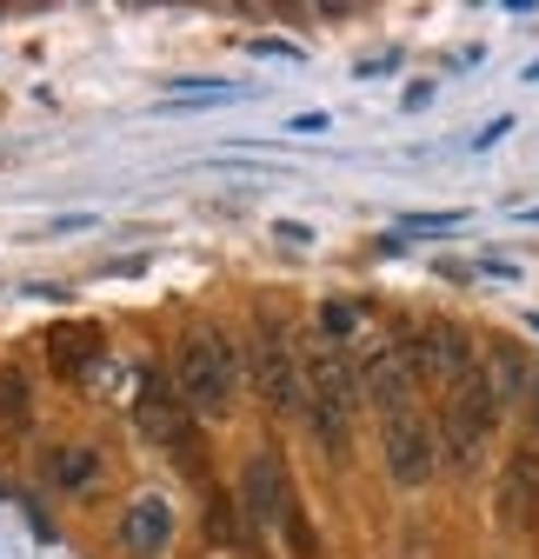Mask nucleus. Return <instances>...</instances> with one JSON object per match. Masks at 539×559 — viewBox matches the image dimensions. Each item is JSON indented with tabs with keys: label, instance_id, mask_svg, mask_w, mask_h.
Here are the masks:
<instances>
[{
	"label": "nucleus",
	"instance_id": "7ed1b4c3",
	"mask_svg": "<svg viewBox=\"0 0 539 559\" xmlns=\"http://www.w3.org/2000/svg\"><path fill=\"white\" fill-rule=\"evenodd\" d=\"M493 433H500V400H493L487 373L459 380V386L446 393V413L433 419V440H440V466H453V473H474V466L487 460Z\"/></svg>",
	"mask_w": 539,
	"mask_h": 559
},
{
	"label": "nucleus",
	"instance_id": "39448f33",
	"mask_svg": "<svg viewBox=\"0 0 539 559\" xmlns=\"http://www.w3.org/2000/svg\"><path fill=\"white\" fill-rule=\"evenodd\" d=\"M407 354H414V380L427 393H453L459 380H474L480 373V346L466 340V326L453 320H427L407 333Z\"/></svg>",
	"mask_w": 539,
	"mask_h": 559
},
{
	"label": "nucleus",
	"instance_id": "0eeeda50",
	"mask_svg": "<svg viewBox=\"0 0 539 559\" xmlns=\"http://www.w3.org/2000/svg\"><path fill=\"white\" fill-rule=\"evenodd\" d=\"M133 427H141V440L147 447H167L173 460H187L193 466V413L180 406V393H173V373H160V367H147L141 373V393H133Z\"/></svg>",
	"mask_w": 539,
	"mask_h": 559
},
{
	"label": "nucleus",
	"instance_id": "f257e3e1",
	"mask_svg": "<svg viewBox=\"0 0 539 559\" xmlns=\"http://www.w3.org/2000/svg\"><path fill=\"white\" fill-rule=\"evenodd\" d=\"M247 380V346L227 340L220 326H193L173 354V393L193 419H233Z\"/></svg>",
	"mask_w": 539,
	"mask_h": 559
},
{
	"label": "nucleus",
	"instance_id": "4468645a",
	"mask_svg": "<svg viewBox=\"0 0 539 559\" xmlns=\"http://www.w3.org/2000/svg\"><path fill=\"white\" fill-rule=\"evenodd\" d=\"M34 413H40L34 373H27V367H0V433L27 440V433H34Z\"/></svg>",
	"mask_w": 539,
	"mask_h": 559
},
{
	"label": "nucleus",
	"instance_id": "6ab92c4d",
	"mask_svg": "<svg viewBox=\"0 0 539 559\" xmlns=\"http://www.w3.org/2000/svg\"><path fill=\"white\" fill-rule=\"evenodd\" d=\"M506 127H513V120H506V114H500V120H487V133H480V140H474V147H493V140H506Z\"/></svg>",
	"mask_w": 539,
	"mask_h": 559
},
{
	"label": "nucleus",
	"instance_id": "9b49d317",
	"mask_svg": "<svg viewBox=\"0 0 539 559\" xmlns=\"http://www.w3.org/2000/svg\"><path fill=\"white\" fill-rule=\"evenodd\" d=\"M167 546H173V507H167L160 493L127 500V513H120V552H133V559H160Z\"/></svg>",
	"mask_w": 539,
	"mask_h": 559
},
{
	"label": "nucleus",
	"instance_id": "1a4fd4ad",
	"mask_svg": "<svg viewBox=\"0 0 539 559\" xmlns=\"http://www.w3.org/2000/svg\"><path fill=\"white\" fill-rule=\"evenodd\" d=\"M493 520L506 533H532L539 526V440H519L500 466V486H493Z\"/></svg>",
	"mask_w": 539,
	"mask_h": 559
},
{
	"label": "nucleus",
	"instance_id": "a211bd4d",
	"mask_svg": "<svg viewBox=\"0 0 539 559\" xmlns=\"http://www.w3.org/2000/svg\"><path fill=\"white\" fill-rule=\"evenodd\" d=\"M287 127H294V133H326V114H294Z\"/></svg>",
	"mask_w": 539,
	"mask_h": 559
},
{
	"label": "nucleus",
	"instance_id": "20e7f679",
	"mask_svg": "<svg viewBox=\"0 0 539 559\" xmlns=\"http://www.w3.org/2000/svg\"><path fill=\"white\" fill-rule=\"evenodd\" d=\"M233 500H240V513H247L253 546H260L266 533H287V520L300 513V493H294V473H287L280 447H253V453H247Z\"/></svg>",
	"mask_w": 539,
	"mask_h": 559
},
{
	"label": "nucleus",
	"instance_id": "f8f14e48",
	"mask_svg": "<svg viewBox=\"0 0 539 559\" xmlns=\"http://www.w3.org/2000/svg\"><path fill=\"white\" fill-rule=\"evenodd\" d=\"M100 360H107L100 326H53V333H47V367H53L60 380H94Z\"/></svg>",
	"mask_w": 539,
	"mask_h": 559
},
{
	"label": "nucleus",
	"instance_id": "2eb2a0df",
	"mask_svg": "<svg viewBox=\"0 0 539 559\" xmlns=\"http://www.w3.org/2000/svg\"><path fill=\"white\" fill-rule=\"evenodd\" d=\"M313 326H320L326 346H340V354H347L354 340H367V307H360V300H320Z\"/></svg>",
	"mask_w": 539,
	"mask_h": 559
},
{
	"label": "nucleus",
	"instance_id": "423d86ee",
	"mask_svg": "<svg viewBox=\"0 0 539 559\" xmlns=\"http://www.w3.org/2000/svg\"><path fill=\"white\" fill-rule=\"evenodd\" d=\"M380 460H386V479H393V486H427V479L440 473L433 419H427L420 406L386 413V419H380Z\"/></svg>",
	"mask_w": 539,
	"mask_h": 559
},
{
	"label": "nucleus",
	"instance_id": "9d476101",
	"mask_svg": "<svg viewBox=\"0 0 539 559\" xmlns=\"http://www.w3.org/2000/svg\"><path fill=\"white\" fill-rule=\"evenodd\" d=\"M100 473H107V460H100V447H87V440H60V447H47V453H40V479L53 486L60 500L94 493Z\"/></svg>",
	"mask_w": 539,
	"mask_h": 559
},
{
	"label": "nucleus",
	"instance_id": "f3484780",
	"mask_svg": "<svg viewBox=\"0 0 539 559\" xmlns=\"http://www.w3.org/2000/svg\"><path fill=\"white\" fill-rule=\"evenodd\" d=\"M466 214H407L399 221V234H446V227H459Z\"/></svg>",
	"mask_w": 539,
	"mask_h": 559
},
{
	"label": "nucleus",
	"instance_id": "6e6552de",
	"mask_svg": "<svg viewBox=\"0 0 539 559\" xmlns=\"http://www.w3.org/2000/svg\"><path fill=\"white\" fill-rule=\"evenodd\" d=\"M414 393H420V380H414V354H407V340L367 333V354H360V400H373V406H380V419H386V413H407V406H414Z\"/></svg>",
	"mask_w": 539,
	"mask_h": 559
},
{
	"label": "nucleus",
	"instance_id": "f03ea898",
	"mask_svg": "<svg viewBox=\"0 0 539 559\" xmlns=\"http://www.w3.org/2000/svg\"><path fill=\"white\" fill-rule=\"evenodd\" d=\"M247 380H253V400L274 413V419L307 413V367H300V346H294V333H287L274 313H260L253 333H247Z\"/></svg>",
	"mask_w": 539,
	"mask_h": 559
},
{
	"label": "nucleus",
	"instance_id": "ddd939ff",
	"mask_svg": "<svg viewBox=\"0 0 539 559\" xmlns=\"http://www.w3.org/2000/svg\"><path fill=\"white\" fill-rule=\"evenodd\" d=\"M480 373H487V386H493V400H500V413H513L526 393H532V360H526V346H513V340H500L493 354L480 360Z\"/></svg>",
	"mask_w": 539,
	"mask_h": 559
},
{
	"label": "nucleus",
	"instance_id": "dca6fc26",
	"mask_svg": "<svg viewBox=\"0 0 539 559\" xmlns=\"http://www.w3.org/2000/svg\"><path fill=\"white\" fill-rule=\"evenodd\" d=\"M207 539H214V546H253L247 513H240L233 493H207Z\"/></svg>",
	"mask_w": 539,
	"mask_h": 559
}]
</instances>
